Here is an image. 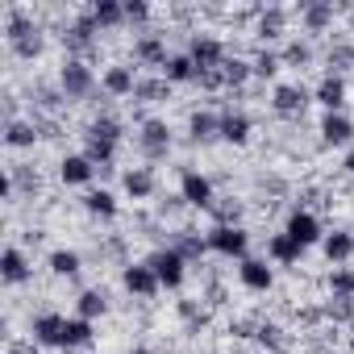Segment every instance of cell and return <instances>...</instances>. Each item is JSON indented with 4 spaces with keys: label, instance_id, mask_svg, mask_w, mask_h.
Instances as JSON below:
<instances>
[{
    "label": "cell",
    "instance_id": "obj_1",
    "mask_svg": "<svg viewBox=\"0 0 354 354\" xmlns=\"http://www.w3.org/2000/svg\"><path fill=\"white\" fill-rule=\"evenodd\" d=\"M5 42L17 59H38L42 55V30L34 26L30 13L21 9H9V21H5Z\"/></svg>",
    "mask_w": 354,
    "mask_h": 354
},
{
    "label": "cell",
    "instance_id": "obj_2",
    "mask_svg": "<svg viewBox=\"0 0 354 354\" xmlns=\"http://www.w3.org/2000/svg\"><path fill=\"white\" fill-rule=\"evenodd\" d=\"M59 88H63L67 100H88L96 92V75H92V67L84 59H67L59 67Z\"/></svg>",
    "mask_w": 354,
    "mask_h": 354
},
{
    "label": "cell",
    "instance_id": "obj_3",
    "mask_svg": "<svg viewBox=\"0 0 354 354\" xmlns=\"http://www.w3.org/2000/svg\"><path fill=\"white\" fill-rule=\"evenodd\" d=\"M146 263H150V271L158 275V283H162V288H171V292H175V288H184V279H188V259L175 250V246L154 250Z\"/></svg>",
    "mask_w": 354,
    "mask_h": 354
},
{
    "label": "cell",
    "instance_id": "obj_4",
    "mask_svg": "<svg viewBox=\"0 0 354 354\" xmlns=\"http://www.w3.org/2000/svg\"><path fill=\"white\" fill-rule=\"evenodd\" d=\"M209 250H217V254H225V259H246V246H250V234L242 230V225H213L209 230Z\"/></svg>",
    "mask_w": 354,
    "mask_h": 354
},
{
    "label": "cell",
    "instance_id": "obj_5",
    "mask_svg": "<svg viewBox=\"0 0 354 354\" xmlns=\"http://www.w3.org/2000/svg\"><path fill=\"white\" fill-rule=\"evenodd\" d=\"M180 196L192 205V209H213L217 196H213V180L201 171H184V180H180Z\"/></svg>",
    "mask_w": 354,
    "mask_h": 354
},
{
    "label": "cell",
    "instance_id": "obj_6",
    "mask_svg": "<svg viewBox=\"0 0 354 354\" xmlns=\"http://www.w3.org/2000/svg\"><path fill=\"white\" fill-rule=\"evenodd\" d=\"M188 55H192V63H196V71H217L230 55H225V46L217 42V38H209V34H201V38H192V46H188Z\"/></svg>",
    "mask_w": 354,
    "mask_h": 354
},
{
    "label": "cell",
    "instance_id": "obj_7",
    "mask_svg": "<svg viewBox=\"0 0 354 354\" xmlns=\"http://www.w3.org/2000/svg\"><path fill=\"white\" fill-rule=\"evenodd\" d=\"M308 88H300V84H279L275 92H271V109L279 113V117H300L304 113V104H308Z\"/></svg>",
    "mask_w": 354,
    "mask_h": 354
},
{
    "label": "cell",
    "instance_id": "obj_8",
    "mask_svg": "<svg viewBox=\"0 0 354 354\" xmlns=\"http://www.w3.org/2000/svg\"><path fill=\"white\" fill-rule=\"evenodd\" d=\"M283 234H288L292 242H300L304 250H308L313 242H321V238H325V234H321V221H317V217H313L308 209H296V213L288 217V225H283Z\"/></svg>",
    "mask_w": 354,
    "mask_h": 354
},
{
    "label": "cell",
    "instance_id": "obj_9",
    "mask_svg": "<svg viewBox=\"0 0 354 354\" xmlns=\"http://www.w3.org/2000/svg\"><path fill=\"white\" fill-rule=\"evenodd\" d=\"M121 283H125V292H133V296H142V300H150L162 283H158V275L150 271V263H129L125 271H121Z\"/></svg>",
    "mask_w": 354,
    "mask_h": 354
},
{
    "label": "cell",
    "instance_id": "obj_10",
    "mask_svg": "<svg viewBox=\"0 0 354 354\" xmlns=\"http://www.w3.org/2000/svg\"><path fill=\"white\" fill-rule=\"evenodd\" d=\"M313 100H317L325 113H342V109H346V80H342L337 71H329V75L313 88Z\"/></svg>",
    "mask_w": 354,
    "mask_h": 354
},
{
    "label": "cell",
    "instance_id": "obj_11",
    "mask_svg": "<svg viewBox=\"0 0 354 354\" xmlns=\"http://www.w3.org/2000/svg\"><path fill=\"white\" fill-rule=\"evenodd\" d=\"M138 142H142V150H146L150 158H167V150H171V129H167V121H158V117L142 121Z\"/></svg>",
    "mask_w": 354,
    "mask_h": 354
},
{
    "label": "cell",
    "instance_id": "obj_12",
    "mask_svg": "<svg viewBox=\"0 0 354 354\" xmlns=\"http://www.w3.org/2000/svg\"><path fill=\"white\" fill-rule=\"evenodd\" d=\"M238 279H242V288H250V292H271V283H275V271L267 267V259H242L238 263Z\"/></svg>",
    "mask_w": 354,
    "mask_h": 354
},
{
    "label": "cell",
    "instance_id": "obj_13",
    "mask_svg": "<svg viewBox=\"0 0 354 354\" xmlns=\"http://www.w3.org/2000/svg\"><path fill=\"white\" fill-rule=\"evenodd\" d=\"M59 175H63V184H71V188H88L96 180V162L88 154H67L59 162Z\"/></svg>",
    "mask_w": 354,
    "mask_h": 354
},
{
    "label": "cell",
    "instance_id": "obj_14",
    "mask_svg": "<svg viewBox=\"0 0 354 354\" xmlns=\"http://www.w3.org/2000/svg\"><path fill=\"white\" fill-rule=\"evenodd\" d=\"M63 329H67L63 313H38L34 325H30V333H34L38 346H63Z\"/></svg>",
    "mask_w": 354,
    "mask_h": 354
},
{
    "label": "cell",
    "instance_id": "obj_15",
    "mask_svg": "<svg viewBox=\"0 0 354 354\" xmlns=\"http://www.w3.org/2000/svg\"><path fill=\"white\" fill-rule=\"evenodd\" d=\"M354 138V121L346 113H325L321 117V142L325 146H346Z\"/></svg>",
    "mask_w": 354,
    "mask_h": 354
},
{
    "label": "cell",
    "instance_id": "obj_16",
    "mask_svg": "<svg viewBox=\"0 0 354 354\" xmlns=\"http://www.w3.org/2000/svg\"><path fill=\"white\" fill-rule=\"evenodd\" d=\"M96 30H100V26L92 21V13H84V17H80V21H75V26L63 34V46L71 50V59H80V55L92 46V34H96Z\"/></svg>",
    "mask_w": 354,
    "mask_h": 354
},
{
    "label": "cell",
    "instance_id": "obj_17",
    "mask_svg": "<svg viewBox=\"0 0 354 354\" xmlns=\"http://www.w3.org/2000/svg\"><path fill=\"white\" fill-rule=\"evenodd\" d=\"M221 142H230V146H246L250 142V117L242 109L221 113Z\"/></svg>",
    "mask_w": 354,
    "mask_h": 354
},
{
    "label": "cell",
    "instance_id": "obj_18",
    "mask_svg": "<svg viewBox=\"0 0 354 354\" xmlns=\"http://www.w3.org/2000/svg\"><path fill=\"white\" fill-rule=\"evenodd\" d=\"M0 279L5 283H26L30 279V259L17 246H5V254H0Z\"/></svg>",
    "mask_w": 354,
    "mask_h": 354
},
{
    "label": "cell",
    "instance_id": "obj_19",
    "mask_svg": "<svg viewBox=\"0 0 354 354\" xmlns=\"http://www.w3.org/2000/svg\"><path fill=\"white\" fill-rule=\"evenodd\" d=\"M321 250H325V259H329L333 267H342V263L354 259V238H350L346 230H333V234L321 238Z\"/></svg>",
    "mask_w": 354,
    "mask_h": 354
},
{
    "label": "cell",
    "instance_id": "obj_20",
    "mask_svg": "<svg viewBox=\"0 0 354 354\" xmlns=\"http://www.w3.org/2000/svg\"><path fill=\"white\" fill-rule=\"evenodd\" d=\"M133 59H138V63H146V67H158V71H162L171 55H167V42L150 34V38H138V42H133Z\"/></svg>",
    "mask_w": 354,
    "mask_h": 354
},
{
    "label": "cell",
    "instance_id": "obj_21",
    "mask_svg": "<svg viewBox=\"0 0 354 354\" xmlns=\"http://www.w3.org/2000/svg\"><path fill=\"white\" fill-rule=\"evenodd\" d=\"M100 88H104L109 96H133L138 75H133V67H109V71L100 75Z\"/></svg>",
    "mask_w": 354,
    "mask_h": 354
},
{
    "label": "cell",
    "instance_id": "obj_22",
    "mask_svg": "<svg viewBox=\"0 0 354 354\" xmlns=\"http://www.w3.org/2000/svg\"><path fill=\"white\" fill-rule=\"evenodd\" d=\"M300 21L308 34H325L333 26V5H325V0H313V5H300Z\"/></svg>",
    "mask_w": 354,
    "mask_h": 354
},
{
    "label": "cell",
    "instance_id": "obj_23",
    "mask_svg": "<svg viewBox=\"0 0 354 354\" xmlns=\"http://www.w3.org/2000/svg\"><path fill=\"white\" fill-rule=\"evenodd\" d=\"M188 133H192V142L209 146V142H217V138H221V117H217V113H192Z\"/></svg>",
    "mask_w": 354,
    "mask_h": 354
},
{
    "label": "cell",
    "instance_id": "obj_24",
    "mask_svg": "<svg viewBox=\"0 0 354 354\" xmlns=\"http://www.w3.org/2000/svg\"><path fill=\"white\" fill-rule=\"evenodd\" d=\"M88 13H92V21H96L100 30H117V26H125V5H121V0H96Z\"/></svg>",
    "mask_w": 354,
    "mask_h": 354
},
{
    "label": "cell",
    "instance_id": "obj_25",
    "mask_svg": "<svg viewBox=\"0 0 354 354\" xmlns=\"http://www.w3.org/2000/svg\"><path fill=\"white\" fill-rule=\"evenodd\" d=\"M162 80H167V84H196V63H192V55H171L167 67H162Z\"/></svg>",
    "mask_w": 354,
    "mask_h": 354
},
{
    "label": "cell",
    "instance_id": "obj_26",
    "mask_svg": "<svg viewBox=\"0 0 354 354\" xmlns=\"http://www.w3.org/2000/svg\"><path fill=\"white\" fill-rule=\"evenodd\" d=\"M125 192L133 196V201H150L154 196V175H150V167H133V171H125Z\"/></svg>",
    "mask_w": 354,
    "mask_h": 354
},
{
    "label": "cell",
    "instance_id": "obj_27",
    "mask_svg": "<svg viewBox=\"0 0 354 354\" xmlns=\"http://www.w3.org/2000/svg\"><path fill=\"white\" fill-rule=\"evenodd\" d=\"M84 154L96 162V171H104V167L113 162V154H117V142H109V138H100V133H84Z\"/></svg>",
    "mask_w": 354,
    "mask_h": 354
},
{
    "label": "cell",
    "instance_id": "obj_28",
    "mask_svg": "<svg viewBox=\"0 0 354 354\" xmlns=\"http://www.w3.org/2000/svg\"><path fill=\"white\" fill-rule=\"evenodd\" d=\"M84 209H88L92 217H104V221H113V217L121 213L117 196H113V192H104V188H92V192L84 196Z\"/></svg>",
    "mask_w": 354,
    "mask_h": 354
},
{
    "label": "cell",
    "instance_id": "obj_29",
    "mask_svg": "<svg viewBox=\"0 0 354 354\" xmlns=\"http://www.w3.org/2000/svg\"><path fill=\"white\" fill-rule=\"evenodd\" d=\"M267 254H271L275 263H283V267H292V263H300V254H304V246H300V242H292L288 234H271V242H267Z\"/></svg>",
    "mask_w": 354,
    "mask_h": 354
},
{
    "label": "cell",
    "instance_id": "obj_30",
    "mask_svg": "<svg viewBox=\"0 0 354 354\" xmlns=\"http://www.w3.org/2000/svg\"><path fill=\"white\" fill-rule=\"evenodd\" d=\"M109 313V300H104V292L100 288H88V292H80V300H75V317H84V321H96V317H104Z\"/></svg>",
    "mask_w": 354,
    "mask_h": 354
},
{
    "label": "cell",
    "instance_id": "obj_31",
    "mask_svg": "<svg viewBox=\"0 0 354 354\" xmlns=\"http://www.w3.org/2000/svg\"><path fill=\"white\" fill-rule=\"evenodd\" d=\"M92 321L84 317H67V329H63V350H80V346H92Z\"/></svg>",
    "mask_w": 354,
    "mask_h": 354
},
{
    "label": "cell",
    "instance_id": "obj_32",
    "mask_svg": "<svg viewBox=\"0 0 354 354\" xmlns=\"http://www.w3.org/2000/svg\"><path fill=\"white\" fill-rule=\"evenodd\" d=\"M5 142H9L13 150H26V146H34V142H38V129H34V121H9V125H5Z\"/></svg>",
    "mask_w": 354,
    "mask_h": 354
},
{
    "label": "cell",
    "instance_id": "obj_33",
    "mask_svg": "<svg viewBox=\"0 0 354 354\" xmlns=\"http://www.w3.org/2000/svg\"><path fill=\"white\" fill-rule=\"evenodd\" d=\"M250 75H254V63H246V59H225V63H221V80H225V88H242Z\"/></svg>",
    "mask_w": 354,
    "mask_h": 354
},
{
    "label": "cell",
    "instance_id": "obj_34",
    "mask_svg": "<svg viewBox=\"0 0 354 354\" xmlns=\"http://www.w3.org/2000/svg\"><path fill=\"white\" fill-rule=\"evenodd\" d=\"M254 337H259V346H263V354H279V350L288 346V337H283V329H279V325H271V321H267V325H259V329H254Z\"/></svg>",
    "mask_w": 354,
    "mask_h": 354
},
{
    "label": "cell",
    "instance_id": "obj_35",
    "mask_svg": "<svg viewBox=\"0 0 354 354\" xmlns=\"http://www.w3.org/2000/svg\"><path fill=\"white\" fill-rule=\"evenodd\" d=\"M279 59H283L288 67H308V63H313V46H308V42H300V38H292V42L279 50Z\"/></svg>",
    "mask_w": 354,
    "mask_h": 354
},
{
    "label": "cell",
    "instance_id": "obj_36",
    "mask_svg": "<svg viewBox=\"0 0 354 354\" xmlns=\"http://www.w3.org/2000/svg\"><path fill=\"white\" fill-rule=\"evenodd\" d=\"M283 26H288V13H283V9H267V13L259 17V34H263V38H279Z\"/></svg>",
    "mask_w": 354,
    "mask_h": 354
},
{
    "label": "cell",
    "instance_id": "obj_37",
    "mask_svg": "<svg viewBox=\"0 0 354 354\" xmlns=\"http://www.w3.org/2000/svg\"><path fill=\"white\" fill-rule=\"evenodd\" d=\"M50 271L55 275H75L80 271V254L75 250H55L50 254Z\"/></svg>",
    "mask_w": 354,
    "mask_h": 354
},
{
    "label": "cell",
    "instance_id": "obj_38",
    "mask_svg": "<svg viewBox=\"0 0 354 354\" xmlns=\"http://www.w3.org/2000/svg\"><path fill=\"white\" fill-rule=\"evenodd\" d=\"M279 67H283V59H279V55H271V50H263V55L254 59V75H259V80H275V75H279Z\"/></svg>",
    "mask_w": 354,
    "mask_h": 354
},
{
    "label": "cell",
    "instance_id": "obj_39",
    "mask_svg": "<svg viewBox=\"0 0 354 354\" xmlns=\"http://www.w3.org/2000/svg\"><path fill=\"white\" fill-rule=\"evenodd\" d=\"M88 133H100V138H109V142H121V133H125V129H121V121H117V117H96V121L88 125Z\"/></svg>",
    "mask_w": 354,
    "mask_h": 354
},
{
    "label": "cell",
    "instance_id": "obj_40",
    "mask_svg": "<svg viewBox=\"0 0 354 354\" xmlns=\"http://www.w3.org/2000/svg\"><path fill=\"white\" fill-rule=\"evenodd\" d=\"M329 288H333V296H354V271L350 267H333Z\"/></svg>",
    "mask_w": 354,
    "mask_h": 354
},
{
    "label": "cell",
    "instance_id": "obj_41",
    "mask_svg": "<svg viewBox=\"0 0 354 354\" xmlns=\"http://www.w3.org/2000/svg\"><path fill=\"white\" fill-rule=\"evenodd\" d=\"M167 80H138V88H133V96L138 100H158V96H167Z\"/></svg>",
    "mask_w": 354,
    "mask_h": 354
},
{
    "label": "cell",
    "instance_id": "obj_42",
    "mask_svg": "<svg viewBox=\"0 0 354 354\" xmlns=\"http://www.w3.org/2000/svg\"><path fill=\"white\" fill-rule=\"evenodd\" d=\"M350 313H354V296H333V304H329V317H337V321H350Z\"/></svg>",
    "mask_w": 354,
    "mask_h": 354
},
{
    "label": "cell",
    "instance_id": "obj_43",
    "mask_svg": "<svg viewBox=\"0 0 354 354\" xmlns=\"http://www.w3.org/2000/svg\"><path fill=\"white\" fill-rule=\"evenodd\" d=\"M175 250H180V254H184V259H201V254H205V250H209V242H201V238H184V242H180V246H175Z\"/></svg>",
    "mask_w": 354,
    "mask_h": 354
},
{
    "label": "cell",
    "instance_id": "obj_44",
    "mask_svg": "<svg viewBox=\"0 0 354 354\" xmlns=\"http://www.w3.org/2000/svg\"><path fill=\"white\" fill-rule=\"evenodd\" d=\"M146 17H150L146 0H125V21H146Z\"/></svg>",
    "mask_w": 354,
    "mask_h": 354
},
{
    "label": "cell",
    "instance_id": "obj_45",
    "mask_svg": "<svg viewBox=\"0 0 354 354\" xmlns=\"http://www.w3.org/2000/svg\"><path fill=\"white\" fill-rule=\"evenodd\" d=\"M346 63H354V46H337V50H329V67H346Z\"/></svg>",
    "mask_w": 354,
    "mask_h": 354
},
{
    "label": "cell",
    "instance_id": "obj_46",
    "mask_svg": "<svg viewBox=\"0 0 354 354\" xmlns=\"http://www.w3.org/2000/svg\"><path fill=\"white\" fill-rule=\"evenodd\" d=\"M196 84H201V88H225L221 67H217V71H196Z\"/></svg>",
    "mask_w": 354,
    "mask_h": 354
},
{
    "label": "cell",
    "instance_id": "obj_47",
    "mask_svg": "<svg viewBox=\"0 0 354 354\" xmlns=\"http://www.w3.org/2000/svg\"><path fill=\"white\" fill-rule=\"evenodd\" d=\"M9 354H38V342H34V337H30V342H13Z\"/></svg>",
    "mask_w": 354,
    "mask_h": 354
},
{
    "label": "cell",
    "instance_id": "obj_48",
    "mask_svg": "<svg viewBox=\"0 0 354 354\" xmlns=\"http://www.w3.org/2000/svg\"><path fill=\"white\" fill-rule=\"evenodd\" d=\"M342 167H346V171H350V175H354V146H350V150H346V158H342Z\"/></svg>",
    "mask_w": 354,
    "mask_h": 354
},
{
    "label": "cell",
    "instance_id": "obj_49",
    "mask_svg": "<svg viewBox=\"0 0 354 354\" xmlns=\"http://www.w3.org/2000/svg\"><path fill=\"white\" fill-rule=\"evenodd\" d=\"M129 354H154V350H150V346H133Z\"/></svg>",
    "mask_w": 354,
    "mask_h": 354
},
{
    "label": "cell",
    "instance_id": "obj_50",
    "mask_svg": "<svg viewBox=\"0 0 354 354\" xmlns=\"http://www.w3.org/2000/svg\"><path fill=\"white\" fill-rule=\"evenodd\" d=\"M350 26H354V9H350Z\"/></svg>",
    "mask_w": 354,
    "mask_h": 354
}]
</instances>
